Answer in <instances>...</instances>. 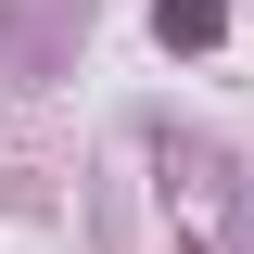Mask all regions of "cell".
Returning <instances> with one entry per match:
<instances>
[{
    "label": "cell",
    "mask_w": 254,
    "mask_h": 254,
    "mask_svg": "<svg viewBox=\"0 0 254 254\" xmlns=\"http://www.w3.org/2000/svg\"><path fill=\"white\" fill-rule=\"evenodd\" d=\"M153 26H165V51H203L229 13H216V0H153Z\"/></svg>",
    "instance_id": "1"
}]
</instances>
